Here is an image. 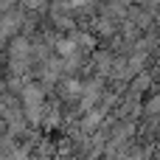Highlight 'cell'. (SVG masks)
<instances>
[{
  "label": "cell",
  "mask_w": 160,
  "mask_h": 160,
  "mask_svg": "<svg viewBox=\"0 0 160 160\" xmlns=\"http://www.w3.org/2000/svg\"><path fill=\"white\" fill-rule=\"evenodd\" d=\"M14 149H17V138H11V135L0 132V160H11Z\"/></svg>",
  "instance_id": "6da1fadb"
}]
</instances>
